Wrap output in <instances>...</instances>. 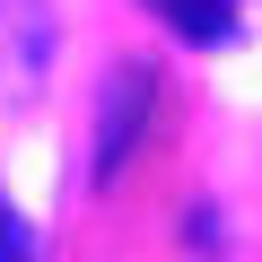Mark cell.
Instances as JSON below:
<instances>
[{
	"label": "cell",
	"mask_w": 262,
	"mask_h": 262,
	"mask_svg": "<svg viewBox=\"0 0 262 262\" xmlns=\"http://www.w3.org/2000/svg\"><path fill=\"white\" fill-rule=\"evenodd\" d=\"M53 0H0V105H27L53 70Z\"/></svg>",
	"instance_id": "obj_2"
},
{
	"label": "cell",
	"mask_w": 262,
	"mask_h": 262,
	"mask_svg": "<svg viewBox=\"0 0 262 262\" xmlns=\"http://www.w3.org/2000/svg\"><path fill=\"white\" fill-rule=\"evenodd\" d=\"M0 262H35V227H27V210H18L9 184H0Z\"/></svg>",
	"instance_id": "obj_4"
},
{
	"label": "cell",
	"mask_w": 262,
	"mask_h": 262,
	"mask_svg": "<svg viewBox=\"0 0 262 262\" xmlns=\"http://www.w3.org/2000/svg\"><path fill=\"white\" fill-rule=\"evenodd\" d=\"M149 18H166L184 44H236V0H149Z\"/></svg>",
	"instance_id": "obj_3"
},
{
	"label": "cell",
	"mask_w": 262,
	"mask_h": 262,
	"mask_svg": "<svg viewBox=\"0 0 262 262\" xmlns=\"http://www.w3.org/2000/svg\"><path fill=\"white\" fill-rule=\"evenodd\" d=\"M149 122H158V70L149 61H114L96 88V131H88V175L122 184L131 158L149 149Z\"/></svg>",
	"instance_id": "obj_1"
}]
</instances>
